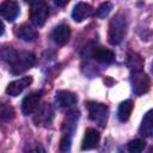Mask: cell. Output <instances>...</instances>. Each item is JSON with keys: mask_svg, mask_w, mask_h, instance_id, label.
I'll list each match as a JSON object with an SVG mask.
<instances>
[{"mask_svg": "<svg viewBox=\"0 0 153 153\" xmlns=\"http://www.w3.org/2000/svg\"><path fill=\"white\" fill-rule=\"evenodd\" d=\"M0 60L8 65L11 73L20 74L35 65L36 56L30 51H17L12 48H6L0 53Z\"/></svg>", "mask_w": 153, "mask_h": 153, "instance_id": "6da1fadb", "label": "cell"}, {"mask_svg": "<svg viewBox=\"0 0 153 153\" xmlns=\"http://www.w3.org/2000/svg\"><path fill=\"white\" fill-rule=\"evenodd\" d=\"M127 31V19L122 12H118L115 14V17L111 18L109 23V30H108V41L112 45H117L122 42L124 38Z\"/></svg>", "mask_w": 153, "mask_h": 153, "instance_id": "7a4b0ae2", "label": "cell"}, {"mask_svg": "<svg viewBox=\"0 0 153 153\" xmlns=\"http://www.w3.org/2000/svg\"><path fill=\"white\" fill-rule=\"evenodd\" d=\"M49 16V7L43 0H35L30 8V19L33 25L42 26Z\"/></svg>", "mask_w": 153, "mask_h": 153, "instance_id": "3957f363", "label": "cell"}, {"mask_svg": "<svg viewBox=\"0 0 153 153\" xmlns=\"http://www.w3.org/2000/svg\"><path fill=\"white\" fill-rule=\"evenodd\" d=\"M87 110H88V116L93 122H96L100 127L105 126L108 114H109V109L105 104L97 103V102H88Z\"/></svg>", "mask_w": 153, "mask_h": 153, "instance_id": "277c9868", "label": "cell"}, {"mask_svg": "<svg viewBox=\"0 0 153 153\" xmlns=\"http://www.w3.org/2000/svg\"><path fill=\"white\" fill-rule=\"evenodd\" d=\"M130 81H131V86H133V91L135 94H143L149 90L151 86V80L149 76L141 69V71H134L131 72V76H130Z\"/></svg>", "mask_w": 153, "mask_h": 153, "instance_id": "5b68a950", "label": "cell"}, {"mask_svg": "<svg viewBox=\"0 0 153 153\" xmlns=\"http://www.w3.org/2000/svg\"><path fill=\"white\" fill-rule=\"evenodd\" d=\"M53 118H54V109H53V106L50 104H48V103H44L36 111V115L33 117V122H35L36 126L48 127V126L51 124Z\"/></svg>", "mask_w": 153, "mask_h": 153, "instance_id": "8992f818", "label": "cell"}, {"mask_svg": "<svg viewBox=\"0 0 153 153\" xmlns=\"http://www.w3.org/2000/svg\"><path fill=\"white\" fill-rule=\"evenodd\" d=\"M42 97V91H33L29 94H26L22 100V111L24 115L32 114L39 103V99Z\"/></svg>", "mask_w": 153, "mask_h": 153, "instance_id": "52a82bcc", "label": "cell"}, {"mask_svg": "<svg viewBox=\"0 0 153 153\" xmlns=\"http://www.w3.org/2000/svg\"><path fill=\"white\" fill-rule=\"evenodd\" d=\"M19 14V5L14 0H5L2 4H0V16L8 20L13 22Z\"/></svg>", "mask_w": 153, "mask_h": 153, "instance_id": "ba28073f", "label": "cell"}, {"mask_svg": "<svg viewBox=\"0 0 153 153\" xmlns=\"http://www.w3.org/2000/svg\"><path fill=\"white\" fill-rule=\"evenodd\" d=\"M32 82V78L26 75V76H22L20 79L18 80H14L12 82H10L6 87V93L12 96V97H16L18 96L19 93H22L27 86H30Z\"/></svg>", "mask_w": 153, "mask_h": 153, "instance_id": "9c48e42d", "label": "cell"}, {"mask_svg": "<svg viewBox=\"0 0 153 153\" xmlns=\"http://www.w3.org/2000/svg\"><path fill=\"white\" fill-rule=\"evenodd\" d=\"M94 13V10L93 7L90 5V4H86V2H78L74 8H73V12H72V18L80 23L87 18H90L91 16H93Z\"/></svg>", "mask_w": 153, "mask_h": 153, "instance_id": "30bf717a", "label": "cell"}, {"mask_svg": "<svg viewBox=\"0 0 153 153\" xmlns=\"http://www.w3.org/2000/svg\"><path fill=\"white\" fill-rule=\"evenodd\" d=\"M99 140H100V135L96 129H93V128L86 129L82 142H81V149L90 151V149L96 148L99 143Z\"/></svg>", "mask_w": 153, "mask_h": 153, "instance_id": "8fae6325", "label": "cell"}, {"mask_svg": "<svg viewBox=\"0 0 153 153\" xmlns=\"http://www.w3.org/2000/svg\"><path fill=\"white\" fill-rule=\"evenodd\" d=\"M55 99H56V103L60 108H71V106L75 105L76 102H78L76 96L73 92L66 91V90L57 91Z\"/></svg>", "mask_w": 153, "mask_h": 153, "instance_id": "7c38bea8", "label": "cell"}, {"mask_svg": "<svg viewBox=\"0 0 153 153\" xmlns=\"http://www.w3.org/2000/svg\"><path fill=\"white\" fill-rule=\"evenodd\" d=\"M51 37H53V39L56 44L63 45L68 42V39L71 37V29L66 24H60L54 29V31L51 33Z\"/></svg>", "mask_w": 153, "mask_h": 153, "instance_id": "4fadbf2b", "label": "cell"}, {"mask_svg": "<svg viewBox=\"0 0 153 153\" xmlns=\"http://www.w3.org/2000/svg\"><path fill=\"white\" fill-rule=\"evenodd\" d=\"M16 35L25 42H33L38 37V32L36 31V29L32 25L27 24V23L22 24L20 26H18V29L16 31Z\"/></svg>", "mask_w": 153, "mask_h": 153, "instance_id": "5bb4252c", "label": "cell"}, {"mask_svg": "<svg viewBox=\"0 0 153 153\" xmlns=\"http://www.w3.org/2000/svg\"><path fill=\"white\" fill-rule=\"evenodd\" d=\"M93 59L100 63H111L115 61V53L110 49L98 48L93 53Z\"/></svg>", "mask_w": 153, "mask_h": 153, "instance_id": "9a60e30c", "label": "cell"}, {"mask_svg": "<svg viewBox=\"0 0 153 153\" xmlns=\"http://www.w3.org/2000/svg\"><path fill=\"white\" fill-rule=\"evenodd\" d=\"M133 102L130 99H127L124 102H122L118 106V111H117V117L121 122H126L128 121V118L130 117L131 115V111H133Z\"/></svg>", "mask_w": 153, "mask_h": 153, "instance_id": "2e32d148", "label": "cell"}, {"mask_svg": "<svg viewBox=\"0 0 153 153\" xmlns=\"http://www.w3.org/2000/svg\"><path fill=\"white\" fill-rule=\"evenodd\" d=\"M140 133L145 136H152L153 134V115L152 110L147 111L146 115L142 118L141 127H140Z\"/></svg>", "mask_w": 153, "mask_h": 153, "instance_id": "e0dca14e", "label": "cell"}, {"mask_svg": "<svg viewBox=\"0 0 153 153\" xmlns=\"http://www.w3.org/2000/svg\"><path fill=\"white\" fill-rule=\"evenodd\" d=\"M14 116H16L14 109H13L10 104L0 102V121L7 122V121L13 120Z\"/></svg>", "mask_w": 153, "mask_h": 153, "instance_id": "ac0fdd59", "label": "cell"}, {"mask_svg": "<svg viewBox=\"0 0 153 153\" xmlns=\"http://www.w3.org/2000/svg\"><path fill=\"white\" fill-rule=\"evenodd\" d=\"M128 67L134 71H141L143 67V60L137 55V54H129L128 56Z\"/></svg>", "mask_w": 153, "mask_h": 153, "instance_id": "d6986e66", "label": "cell"}, {"mask_svg": "<svg viewBox=\"0 0 153 153\" xmlns=\"http://www.w3.org/2000/svg\"><path fill=\"white\" fill-rule=\"evenodd\" d=\"M145 147H146V142L142 139H135L128 143V151L130 153H140L145 149Z\"/></svg>", "mask_w": 153, "mask_h": 153, "instance_id": "ffe728a7", "label": "cell"}, {"mask_svg": "<svg viewBox=\"0 0 153 153\" xmlns=\"http://www.w3.org/2000/svg\"><path fill=\"white\" fill-rule=\"evenodd\" d=\"M111 10H112V4L109 2V1H105V2H103V4L97 8L96 14H97V17H99V18H105V17L111 12Z\"/></svg>", "mask_w": 153, "mask_h": 153, "instance_id": "44dd1931", "label": "cell"}, {"mask_svg": "<svg viewBox=\"0 0 153 153\" xmlns=\"http://www.w3.org/2000/svg\"><path fill=\"white\" fill-rule=\"evenodd\" d=\"M71 148V139L65 136L62 140H61V143H60V151L61 152H67L69 151Z\"/></svg>", "mask_w": 153, "mask_h": 153, "instance_id": "7402d4cb", "label": "cell"}, {"mask_svg": "<svg viewBox=\"0 0 153 153\" xmlns=\"http://www.w3.org/2000/svg\"><path fill=\"white\" fill-rule=\"evenodd\" d=\"M69 1H71V0H54V4H55L56 6H59V7H63V6H66Z\"/></svg>", "mask_w": 153, "mask_h": 153, "instance_id": "603a6c76", "label": "cell"}, {"mask_svg": "<svg viewBox=\"0 0 153 153\" xmlns=\"http://www.w3.org/2000/svg\"><path fill=\"white\" fill-rule=\"evenodd\" d=\"M4 31H5V25H4V23L0 20V36L4 33Z\"/></svg>", "mask_w": 153, "mask_h": 153, "instance_id": "cb8c5ba5", "label": "cell"}, {"mask_svg": "<svg viewBox=\"0 0 153 153\" xmlns=\"http://www.w3.org/2000/svg\"><path fill=\"white\" fill-rule=\"evenodd\" d=\"M24 1H26V2H30V4H32L35 0H24Z\"/></svg>", "mask_w": 153, "mask_h": 153, "instance_id": "d4e9b609", "label": "cell"}]
</instances>
